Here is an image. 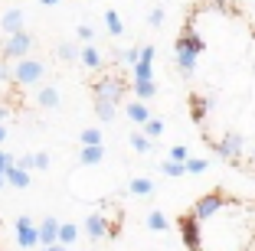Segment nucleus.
<instances>
[{"instance_id": "obj_1", "label": "nucleus", "mask_w": 255, "mask_h": 251, "mask_svg": "<svg viewBox=\"0 0 255 251\" xmlns=\"http://www.w3.org/2000/svg\"><path fill=\"white\" fill-rule=\"evenodd\" d=\"M125 91H128V85H125V82H121L115 72L95 79V85H92V95H95V101H105V104H121Z\"/></svg>"}, {"instance_id": "obj_2", "label": "nucleus", "mask_w": 255, "mask_h": 251, "mask_svg": "<svg viewBox=\"0 0 255 251\" xmlns=\"http://www.w3.org/2000/svg\"><path fill=\"white\" fill-rule=\"evenodd\" d=\"M177 229H180V238H183V245H187L190 251H200V245H203V232H200V219H196L193 212L180 215V219H177Z\"/></svg>"}, {"instance_id": "obj_3", "label": "nucleus", "mask_w": 255, "mask_h": 251, "mask_svg": "<svg viewBox=\"0 0 255 251\" xmlns=\"http://www.w3.org/2000/svg\"><path fill=\"white\" fill-rule=\"evenodd\" d=\"M33 49V36L26 30L16 33V36H7V43H3V59H30L26 52Z\"/></svg>"}, {"instance_id": "obj_4", "label": "nucleus", "mask_w": 255, "mask_h": 251, "mask_svg": "<svg viewBox=\"0 0 255 251\" xmlns=\"http://www.w3.org/2000/svg\"><path fill=\"white\" fill-rule=\"evenodd\" d=\"M223 206H226L223 192H206V196H200V199L193 202V215L200 222H206V219H213V215H216Z\"/></svg>"}, {"instance_id": "obj_5", "label": "nucleus", "mask_w": 255, "mask_h": 251, "mask_svg": "<svg viewBox=\"0 0 255 251\" xmlns=\"http://www.w3.org/2000/svg\"><path fill=\"white\" fill-rule=\"evenodd\" d=\"M43 62L39 59H20L16 62V69H13V79L20 82V85H36L39 79H43Z\"/></svg>"}, {"instance_id": "obj_6", "label": "nucleus", "mask_w": 255, "mask_h": 251, "mask_svg": "<svg viewBox=\"0 0 255 251\" xmlns=\"http://www.w3.org/2000/svg\"><path fill=\"white\" fill-rule=\"evenodd\" d=\"M16 245L20 248H36L39 245V225H33L30 215H20L16 219Z\"/></svg>"}, {"instance_id": "obj_7", "label": "nucleus", "mask_w": 255, "mask_h": 251, "mask_svg": "<svg viewBox=\"0 0 255 251\" xmlns=\"http://www.w3.org/2000/svg\"><path fill=\"white\" fill-rule=\"evenodd\" d=\"M203 49H206V43H203V36L193 30V26H187V30L177 36V52H190V56H200Z\"/></svg>"}, {"instance_id": "obj_8", "label": "nucleus", "mask_w": 255, "mask_h": 251, "mask_svg": "<svg viewBox=\"0 0 255 251\" xmlns=\"http://www.w3.org/2000/svg\"><path fill=\"white\" fill-rule=\"evenodd\" d=\"M216 154L226 157V160H236V157H242V134L229 131L223 141H216Z\"/></svg>"}, {"instance_id": "obj_9", "label": "nucleus", "mask_w": 255, "mask_h": 251, "mask_svg": "<svg viewBox=\"0 0 255 251\" xmlns=\"http://www.w3.org/2000/svg\"><path fill=\"white\" fill-rule=\"evenodd\" d=\"M85 235H89L92 242H98V238L112 235V222H108L102 212H92L89 219H85Z\"/></svg>"}, {"instance_id": "obj_10", "label": "nucleus", "mask_w": 255, "mask_h": 251, "mask_svg": "<svg viewBox=\"0 0 255 251\" xmlns=\"http://www.w3.org/2000/svg\"><path fill=\"white\" fill-rule=\"evenodd\" d=\"M59 219H53V215H49V219H43L39 222V245H43V248H53V245H59Z\"/></svg>"}, {"instance_id": "obj_11", "label": "nucleus", "mask_w": 255, "mask_h": 251, "mask_svg": "<svg viewBox=\"0 0 255 251\" xmlns=\"http://www.w3.org/2000/svg\"><path fill=\"white\" fill-rule=\"evenodd\" d=\"M23 20H26V16H23V10L13 7V10H7V13H3L0 26H3V33H7V36H16V33H23Z\"/></svg>"}, {"instance_id": "obj_12", "label": "nucleus", "mask_w": 255, "mask_h": 251, "mask_svg": "<svg viewBox=\"0 0 255 251\" xmlns=\"http://www.w3.org/2000/svg\"><path fill=\"white\" fill-rule=\"evenodd\" d=\"M190 114H193L196 124H203L206 114H210V101H206L203 95H190Z\"/></svg>"}, {"instance_id": "obj_13", "label": "nucleus", "mask_w": 255, "mask_h": 251, "mask_svg": "<svg viewBox=\"0 0 255 251\" xmlns=\"http://www.w3.org/2000/svg\"><path fill=\"white\" fill-rule=\"evenodd\" d=\"M36 104L39 108H59V88H53V85H43L36 95Z\"/></svg>"}, {"instance_id": "obj_14", "label": "nucleus", "mask_w": 255, "mask_h": 251, "mask_svg": "<svg viewBox=\"0 0 255 251\" xmlns=\"http://www.w3.org/2000/svg\"><path fill=\"white\" fill-rule=\"evenodd\" d=\"M3 176H7V183H10V186H16V189H26V186L33 183V179H30V173H26V170H20V167L7 170Z\"/></svg>"}, {"instance_id": "obj_15", "label": "nucleus", "mask_w": 255, "mask_h": 251, "mask_svg": "<svg viewBox=\"0 0 255 251\" xmlns=\"http://www.w3.org/2000/svg\"><path fill=\"white\" fill-rule=\"evenodd\" d=\"M128 118L134 121V124H147L150 121V111L144 101H134V104H128Z\"/></svg>"}, {"instance_id": "obj_16", "label": "nucleus", "mask_w": 255, "mask_h": 251, "mask_svg": "<svg viewBox=\"0 0 255 251\" xmlns=\"http://www.w3.org/2000/svg\"><path fill=\"white\" fill-rule=\"evenodd\" d=\"M167 225H170V222H167V215L160 212V209H150L147 212V229L150 232H167Z\"/></svg>"}, {"instance_id": "obj_17", "label": "nucleus", "mask_w": 255, "mask_h": 251, "mask_svg": "<svg viewBox=\"0 0 255 251\" xmlns=\"http://www.w3.org/2000/svg\"><path fill=\"white\" fill-rule=\"evenodd\" d=\"M134 95H137V101H150L157 95V85L154 82H134Z\"/></svg>"}, {"instance_id": "obj_18", "label": "nucleus", "mask_w": 255, "mask_h": 251, "mask_svg": "<svg viewBox=\"0 0 255 251\" xmlns=\"http://www.w3.org/2000/svg\"><path fill=\"white\" fill-rule=\"evenodd\" d=\"M102 157H105V150H102V147H82L79 160H82L85 167H95V163H102Z\"/></svg>"}, {"instance_id": "obj_19", "label": "nucleus", "mask_w": 255, "mask_h": 251, "mask_svg": "<svg viewBox=\"0 0 255 251\" xmlns=\"http://www.w3.org/2000/svg\"><path fill=\"white\" fill-rule=\"evenodd\" d=\"M128 189L134 192V196H150V192H154V183H150L147 176H137V179H131V186H128Z\"/></svg>"}, {"instance_id": "obj_20", "label": "nucleus", "mask_w": 255, "mask_h": 251, "mask_svg": "<svg viewBox=\"0 0 255 251\" xmlns=\"http://www.w3.org/2000/svg\"><path fill=\"white\" fill-rule=\"evenodd\" d=\"M56 56H59L62 62H72V59H79V56H82V49H75L72 43H59V46H56Z\"/></svg>"}, {"instance_id": "obj_21", "label": "nucleus", "mask_w": 255, "mask_h": 251, "mask_svg": "<svg viewBox=\"0 0 255 251\" xmlns=\"http://www.w3.org/2000/svg\"><path fill=\"white\" fill-rule=\"evenodd\" d=\"M196 59H200V56H190V52H177V66H180V72H183V75H193Z\"/></svg>"}, {"instance_id": "obj_22", "label": "nucleus", "mask_w": 255, "mask_h": 251, "mask_svg": "<svg viewBox=\"0 0 255 251\" xmlns=\"http://www.w3.org/2000/svg\"><path fill=\"white\" fill-rule=\"evenodd\" d=\"M79 59H82L89 69H98V66H102V56H98L95 46H82V56H79Z\"/></svg>"}, {"instance_id": "obj_23", "label": "nucleus", "mask_w": 255, "mask_h": 251, "mask_svg": "<svg viewBox=\"0 0 255 251\" xmlns=\"http://www.w3.org/2000/svg\"><path fill=\"white\" fill-rule=\"evenodd\" d=\"M75 238H79V225H72V222H62V229H59V245H72Z\"/></svg>"}, {"instance_id": "obj_24", "label": "nucleus", "mask_w": 255, "mask_h": 251, "mask_svg": "<svg viewBox=\"0 0 255 251\" xmlns=\"http://www.w3.org/2000/svg\"><path fill=\"white\" fill-rule=\"evenodd\" d=\"M105 30L112 33V36H121V33H125V26H121V16L115 13V10H108V13H105Z\"/></svg>"}, {"instance_id": "obj_25", "label": "nucleus", "mask_w": 255, "mask_h": 251, "mask_svg": "<svg viewBox=\"0 0 255 251\" xmlns=\"http://www.w3.org/2000/svg\"><path fill=\"white\" fill-rule=\"evenodd\" d=\"M160 170H164V176H183V173H187V163L164 160V163H160Z\"/></svg>"}, {"instance_id": "obj_26", "label": "nucleus", "mask_w": 255, "mask_h": 251, "mask_svg": "<svg viewBox=\"0 0 255 251\" xmlns=\"http://www.w3.org/2000/svg\"><path fill=\"white\" fill-rule=\"evenodd\" d=\"M82 147H102V131L85 127V131H82Z\"/></svg>"}, {"instance_id": "obj_27", "label": "nucleus", "mask_w": 255, "mask_h": 251, "mask_svg": "<svg viewBox=\"0 0 255 251\" xmlns=\"http://www.w3.org/2000/svg\"><path fill=\"white\" fill-rule=\"evenodd\" d=\"M131 147H134V150H141V154H147V150H150V137H147V134H131Z\"/></svg>"}, {"instance_id": "obj_28", "label": "nucleus", "mask_w": 255, "mask_h": 251, "mask_svg": "<svg viewBox=\"0 0 255 251\" xmlns=\"http://www.w3.org/2000/svg\"><path fill=\"white\" fill-rule=\"evenodd\" d=\"M95 114H98V121H115V104L95 101Z\"/></svg>"}, {"instance_id": "obj_29", "label": "nucleus", "mask_w": 255, "mask_h": 251, "mask_svg": "<svg viewBox=\"0 0 255 251\" xmlns=\"http://www.w3.org/2000/svg\"><path fill=\"white\" fill-rule=\"evenodd\" d=\"M144 134H147V137H160V134H164V121H160V118H150L147 124H144Z\"/></svg>"}, {"instance_id": "obj_30", "label": "nucleus", "mask_w": 255, "mask_h": 251, "mask_svg": "<svg viewBox=\"0 0 255 251\" xmlns=\"http://www.w3.org/2000/svg\"><path fill=\"white\" fill-rule=\"evenodd\" d=\"M167 160H177V163H187L190 160V150L183 147V144H177V147H170V154H167Z\"/></svg>"}, {"instance_id": "obj_31", "label": "nucleus", "mask_w": 255, "mask_h": 251, "mask_svg": "<svg viewBox=\"0 0 255 251\" xmlns=\"http://www.w3.org/2000/svg\"><path fill=\"white\" fill-rule=\"evenodd\" d=\"M210 167V160H200V157H193V160H187V173H203Z\"/></svg>"}, {"instance_id": "obj_32", "label": "nucleus", "mask_w": 255, "mask_h": 251, "mask_svg": "<svg viewBox=\"0 0 255 251\" xmlns=\"http://www.w3.org/2000/svg\"><path fill=\"white\" fill-rule=\"evenodd\" d=\"M118 56H121L125 62H131V66H137V62H141V49H121Z\"/></svg>"}, {"instance_id": "obj_33", "label": "nucleus", "mask_w": 255, "mask_h": 251, "mask_svg": "<svg viewBox=\"0 0 255 251\" xmlns=\"http://www.w3.org/2000/svg\"><path fill=\"white\" fill-rule=\"evenodd\" d=\"M13 167H16V160H13V157H10L3 147H0V170L7 173V170H13Z\"/></svg>"}, {"instance_id": "obj_34", "label": "nucleus", "mask_w": 255, "mask_h": 251, "mask_svg": "<svg viewBox=\"0 0 255 251\" xmlns=\"http://www.w3.org/2000/svg\"><path fill=\"white\" fill-rule=\"evenodd\" d=\"M33 170H49V154H33Z\"/></svg>"}, {"instance_id": "obj_35", "label": "nucleus", "mask_w": 255, "mask_h": 251, "mask_svg": "<svg viewBox=\"0 0 255 251\" xmlns=\"http://www.w3.org/2000/svg\"><path fill=\"white\" fill-rule=\"evenodd\" d=\"M147 23H150V26H160V23H164V7H154V10H150V13H147Z\"/></svg>"}, {"instance_id": "obj_36", "label": "nucleus", "mask_w": 255, "mask_h": 251, "mask_svg": "<svg viewBox=\"0 0 255 251\" xmlns=\"http://www.w3.org/2000/svg\"><path fill=\"white\" fill-rule=\"evenodd\" d=\"M92 36H95V30H92L89 23H82V26H79V39H82L85 46H92Z\"/></svg>"}, {"instance_id": "obj_37", "label": "nucleus", "mask_w": 255, "mask_h": 251, "mask_svg": "<svg viewBox=\"0 0 255 251\" xmlns=\"http://www.w3.org/2000/svg\"><path fill=\"white\" fill-rule=\"evenodd\" d=\"M16 167H20V170H26V173H30V170H33V154L20 157V160H16Z\"/></svg>"}, {"instance_id": "obj_38", "label": "nucleus", "mask_w": 255, "mask_h": 251, "mask_svg": "<svg viewBox=\"0 0 255 251\" xmlns=\"http://www.w3.org/2000/svg\"><path fill=\"white\" fill-rule=\"evenodd\" d=\"M13 79V69H7V62H0V82Z\"/></svg>"}, {"instance_id": "obj_39", "label": "nucleus", "mask_w": 255, "mask_h": 251, "mask_svg": "<svg viewBox=\"0 0 255 251\" xmlns=\"http://www.w3.org/2000/svg\"><path fill=\"white\" fill-rule=\"evenodd\" d=\"M3 141H7V127L0 124V147H3Z\"/></svg>"}, {"instance_id": "obj_40", "label": "nucleus", "mask_w": 255, "mask_h": 251, "mask_svg": "<svg viewBox=\"0 0 255 251\" xmlns=\"http://www.w3.org/2000/svg\"><path fill=\"white\" fill-rule=\"evenodd\" d=\"M43 7H56V3H62V0H39Z\"/></svg>"}, {"instance_id": "obj_41", "label": "nucleus", "mask_w": 255, "mask_h": 251, "mask_svg": "<svg viewBox=\"0 0 255 251\" xmlns=\"http://www.w3.org/2000/svg\"><path fill=\"white\" fill-rule=\"evenodd\" d=\"M39 251H66V245H53V248H39Z\"/></svg>"}, {"instance_id": "obj_42", "label": "nucleus", "mask_w": 255, "mask_h": 251, "mask_svg": "<svg viewBox=\"0 0 255 251\" xmlns=\"http://www.w3.org/2000/svg\"><path fill=\"white\" fill-rule=\"evenodd\" d=\"M3 121H7V108H3V104H0V124H3Z\"/></svg>"}, {"instance_id": "obj_43", "label": "nucleus", "mask_w": 255, "mask_h": 251, "mask_svg": "<svg viewBox=\"0 0 255 251\" xmlns=\"http://www.w3.org/2000/svg\"><path fill=\"white\" fill-rule=\"evenodd\" d=\"M3 183H7V176H3V170H0V186H3Z\"/></svg>"}]
</instances>
